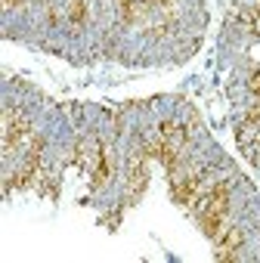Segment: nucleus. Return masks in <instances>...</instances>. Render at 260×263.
Instances as JSON below:
<instances>
[{
    "mask_svg": "<svg viewBox=\"0 0 260 263\" xmlns=\"http://www.w3.org/2000/svg\"><path fill=\"white\" fill-rule=\"evenodd\" d=\"M25 134H28V118H25L22 111L7 108V111H4V149L13 152V146H19Z\"/></svg>",
    "mask_w": 260,
    "mask_h": 263,
    "instance_id": "f257e3e1",
    "label": "nucleus"
},
{
    "mask_svg": "<svg viewBox=\"0 0 260 263\" xmlns=\"http://www.w3.org/2000/svg\"><path fill=\"white\" fill-rule=\"evenodd\" d=\"M238 245H242V232L238 229H226L217 238V260H235L238 257Z\"/></svg>",
    "mask_w": 260,
    "mask_h": 263,
    "instance_id": "f03ea898",
    "label": "nucleus"
},
{
    "mask_svg": "<svg viewBox=\"0 0 260 263\" xmlns=\"http://www.w3.org/2000/svg\"><path fill=\"white\" fill-rule=\"evenodd\" d=\"M146 174H149V171H146V164H143V161H137V164H134V171H130V189H127V195H130V198H134L137 192H143V186H146Z\"/></svg>",
    "mask_w": 260,
    "mask_h": 263,
    "instance_id": "7ed1b4c3",
    "label": "nucleus"
},
{
    "mask_svg": "<svg viewBox=\"0 0 260 263\" xmlns=\"http://www.w3.org/2000/svg\"><path fill=\"white\" fill-rule=\"evenodd\" d=\"M71 16H75L78 22L84 19V7H81V0H71Z\"/></svg>",
    "mask_w": 260,
    "mask_h": 263,
    "instance_id": "20e7f679",
    "label": "nucleus"
},
{
    "mask_svg": "<svg viewBox=\"0 0 260 263\" xmlns=\"http://www.w3.org/2000/svg\"><path fill=\"white\" fill-rule=\"evenodd\" d=\"M251 90L260 96V71H254V74H251Z\"/></svg>",
    "mask_w": 260,
    "mask_h": 263,
    "instance_id": "39448f33",
    "label": "nucleus"
},
{
    "mask_svg": "<svg viewBox=\"0 0 260 263\" xmlns=\"http://www.w3.org/2000/svg\"><path fill=\"white\" fill-rule=\"evenodd\" d=\"M16 4H19V0H7V7H16Z\"/></svg>",
    "mask_w": 260,
    "mask_h": 263,
    "instance_id": "423d86ee",
    "label": "nucleus"
}]
</instances>
